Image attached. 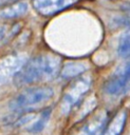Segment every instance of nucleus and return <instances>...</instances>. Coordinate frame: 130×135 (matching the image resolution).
<instances>
[{
	"instance_id": "nucleus-1",
	"label": "nucleus",
	"mask_w": 130,
	"mask_h": 135,
	"mask_svg": "<svg viewBox=\"0 0 130 135\" xmlns=\"http://www.w3.org/2000/svg\"><path fill=\"white\" fill-rule=\"evenodd\" d=\"M60 71V59L55 55H40L27 60L14 77L18 86L48 81L57 76Z\"/></svg>"
},
{
	"instance_id": "nucleus-2",
	"label": "nucleus",
	"mask_w": 130,
	"mask_h": 135,
	"mask_svg": "<svg viewBox=\"0 0 130 135\" xmlns=\"http://www.w3.org/2000/svg\"><path fill=\"white\" fill-rule=\"evenodd\" d=\"M53 95L54 92L49 86L30 88L15 96L10 101L8 108L15 112L27 110L49 101Z\"/></svg>"
},
{
	"instance_id": "nucleus-3",
	"label": "nucleus",
	"mask_w": 130,
	"mask_h": 135,
	"mask_svg": "<svg viewBox=\"0 0 130 135\" xmlns=\"http://www.w3.org/2000/svg\"><path fill=\"white\" fill-rule=\"evenodd\" d=\"M130 90V57L122 63L104 83V91L111 96H120Z\"/></svg>"
},
{
	"instance_id": "nucleus-4",
	"label": "nucleus",
	"mask_w": 130,
	"mask_h": 135,
	"mask_svg": "<svg viewBox=\"0 0 130 135\" xmlns=\"http://www.w3.org/2000/svg\"><path fill=\"white\" fill-rule=\"evenodd\" d=\"M91 85V80L89 77H79L73 80L64 90L61 99V111L63 113H69L86 95Z\"/></svg>"
},
{
	"instance_id": "nucleus-5",
	"label": "nucleus",
	"mask_w": 130,
	"mask_h": 135,
	"mask_svg": "<svg viewBox=\"0 0 130 135\" xmlns=\"http://www.w3.org/2000/svg\"><path fill=\"white\" fill-rule=\"evenodd\" d=\"M26 61L27 57L24 54H13L0 60V84L14 78Z\"/></svg>"
},
{
	"instance_id": "nucleus-6",
	"label": "nucleus",
	"mask_w": 130,
	"mask_h": 135,
	"mask_svg": "<svg viewBox=\"0 0 130 135\" xmlns=\"http://www.w3.org/2000/svg\"><path fill=\"white\" fill-rule=\"evenodd\" d=\"M75 0H33L35 11L42 16H52L72 5Z\"/></svg>"
},
{
	"instance_id": "nucleus-7",
	"label": "nucleus",
	"mask_w": 130,
	"mask_h": 135,
	"mask_svg": "<svg viewBox=\"0 0 130 135\" xmlns=\"http://www.w3.org/2000/svg\"><path fill=\"white\" fill-rule=\"evenodd\" d=\"M107 118L108 115L105 110L98 111L96 114L91 116L85 124L81 126L75 135H98L104 131L105 126L107 124Z\"/></svg>"
},
{
	"instance_id": "nucleus-8",
	"label": "nucleus",
	"mask_w": 130,
	"mask_h": 135,
	"mask_svg": "<svg viewBox=\"0 0 130 135\" xmlns=\"http://www.w3.org/2000/svg\"><path fill=\"white\" fill-rule=\"evenodd\" d=\"M127 121V112L125 110L118 111L114 117L106 124L101 135H120L125 129Z\"/></svg>"
},
{
	"instance_id": "nucleus-9",
	"label": "nucleus",
	"mask_w": 130,
	"mask_h": 135,
	"mask_svg": "<svg viewBox=\"0 0 130 135\" xmlns=\"http://www.w3.org/2000/svg\"><path fill=\"white\" fill-rule=\"evenodd\" d=\"M26 12H27V3L16 2L0 11V18L4 20H11L24 15Z\"/></svg>"
},
{
	"instance_id": "nucleus-10",
	"label": "nucleus",
	"mask_w": 130,
	"mask_h": 135,
	"mask_svg": "<svg viewBox=\"0 0 130 135\" xmlns=\"http://www.w3.org/2000/svg\"><path fill=\"white\" fill-rule=\"evenodd\" d=\"M50 115H51V110L50 109H47V110H43L41 113H39L37 115V117L34 119V121L26 128L27 132H31V133H39L43 130V128L45 127L49 118H50Z\"/></svg>"
},
{
	"instance_id": "nucleus-11",
	"label": "nucleus",
	"mask_w": 130,
	"mask_h": 135,
	"mask_svg": "<svg viewBox=\"0 0 130 135\" xmlns=\"http://www.w3.org/2000/svg\"><path fill=\"white\" fill-rule=\"evenodd\" d=\"M86 65L79 62H68L61 69V76L63 78H74L86 71Z\"/></svg>"
},
{
	"instance_id": "nucleus-12",
	"label": "nucleus",
	"mask_w": 130,
	"mask_h": 135,
	"mask_svg": "<svg viewBox=\"0 0 130 135\" xmlns=\"http://www.w3.org/2000/svg\"><path fill=\"white\" fill-rule=\"evenodd\" d=\"M19 31V25L14 24V25H7V24H2L0 23V46L6 43L10 39H12L17 32Z\"/></svg>"
},
{
	"instance_id": "nucleus-13",
	"label": "nucleus",
	"mask_w": 130,
	"mask_h": 135,
	"mask_svg": "<svg viewBox=\"0 0 130 135\" xmlns=\"http://www.w3.org/2000/svg\"><path fill=\"white\" fill-rule=\"evenodd\" d=\"M117 53L124 57H130V30L126 31L118 40Z\"/></svg>"
},
{
	"instance_id": "nucleus-14",
	"label": "nucleus",
	"mask_w": 130,
	"mask_h": 135,
	"mask_svg": "<svg viewBox=\"0 0 130 135\" xmlns=\"http://www.w3.org/2000/svg\"><path fill=\"white\" fill-rule=\"evenodd\" d=\"M14 1H17V0H0V6L1 5H4V4H8V3H12Z\"/></svg>"
}]
</instances>
